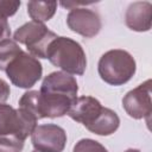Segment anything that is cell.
I'll use <instances>...</instances> for the list:
<instances>
[{
  "label": "cell",
  "mask_w": 152,
  "mask_h": 152,
  "mask_svg": "<svg viewBox=\"0 0 152 152\" xmlns=\"http://www.w3.org/2000/svg\"><path fill=\"white\" fill-rule=\"evenodd\" d=\"M46 58L55 66L69 75H83L87 68V57L83 48L68 37H57L49 46Z\"/></svg>",
  "instance_id": "obj_1"
},
{
  "label": "cell",
  "mask_w": 152,
  "mask_h": 152,
  "mask_svg": "<svg viewBox=\"0 0 152 152\" xmlns=\"http://www.w3.org/2000/svg\"><path fill=\"white\" fill-rule=\"evenodd\" d=\"M137 63L133 56L121 49H113L104 52L97 64V71L102 81L118 87L127 83L135 74Z\"/></svg>",
  "instance_id": "obj_2"
},
{
  "label": "cell",
  "mask_w": 152,
  "mask_h": 152,
  "mask_svg": "<svg viewBox=\"0 0 152 152\" xmlns=\"http://www.w3.org/2000/svg\"><path fill=\"white\" fill-rule=\"evenodd\" d=\"M58 36L50 31L44 24L37 21H28L21 25L13 34V40L26 45L28 53L36 58H46L50 44Z\"/></svg>",
  "instance_id": "obj_3"
},
{
  "label": "cell",
  "mask_w": 152,
  "mask_h": 152,
  "mask_svg": "<svg viewBox=\"0 0 152 152\" xmlns=\"http://www.w3.org/2000/svg\"><path fill=\"white\" fill-rule=\"evenodd\" d=\"M37 126V119L21 108L0 104V137H14L25 140Z\"/></svg>",
  "instance_id": "obj_4"
},
{
  "label": "cell",
  "mask_w": 152,
  "mask_h": 152,
  "mask_svg": "<svg viewBox=\"0 0 152 152\" xmlns=\"http://www.w3.org/2000/svg\"><path fill=\"white\" fill-rule=\"evenodd\" d=\"M6 75L18 88L28 89L42 77L43 66L38 58L28 52L21 51L6 68Z\"/></svg>",
  "instance_id": "obj_5"
},
{
  "label": "cell",
  "mask_w": 152,
  "mask_h": 152,
  "mask_svg": "<svg viewBox=\"0 0 152 152\" xmlns=\"http://www.w3.org/2000/svg\"><path fill=\"white\" fill-rule=\"evenodd\" d=\"M122 107L131 118L137 120L146 119L148 124L152 114L151 80H147L137 88L129 90L122 99Z\"/></svg>",
  "instance_id": "obj_6"
},
{
  "label": "cell",
  "mask_w": 152,
  "mask_h": 152,
  "mask_svg": "<svg viewBox=\"0 0 152 152\" xmlns=\"http://www.w3.org/2000/svg\"><path fill=\"white\" fill-rule=\"evenodd\" d=\"M34 150L40 152H63L66 144L65 131L55 124L36 126L31 134Z\"/></svg>",
  "instance_id": "obj_7"
},
{
  "label": "cell",
  "mask_w": 152,
  "mask_h": 152,
  "mask_svg": "<svg viewBox=\"0 0 152 152\" xmlns=\"http://www.w3.org/2000/svg\"><path fill=\"white\" fill-rule=\"evenodd\" d=\"M66 25L72 32L86 38L95 37L102 27L99 13L86 7L71 8L66 17Z\"/></svg>",
  "instance_id": "obj_8"
},
{
  "label": "cell",
  "mask_w": 152,
  "mask_h": 152,
  "mask_svg": "<svg viewBox=\"0 0 152 152\" xmlns=\"http://www.w3.org/2000/svg\"><path fill=\"white\" fill-rule=\"evenodd\" d=\"M40 91L77 99L78 86L74 76L64 71H53L44 77L40 86Z\"/></svg>",
  "instance_id": "obj_9"
},
{
  "label": "cell",
  "mask_w": 152,
  "mask_h": 152,
  "mask_svg": "<svg viewBox=\"0 0 152 152\" xmlns=\"http://www.w3.org/2000/svg\"><path fill=\"white\" fill-rule=\"evenodd\" d=\"M101 102L93 96H80L71 106L68 115L76 122L89 127L102 110Z\"/></svg>",
  "instance_id": "obj_10"
},
{
  "label": "cell",
  "mask_w": 152,
  "mask_h": 152,
  "mask_svg": "<svg viewBox=\"0 0 152 152\" xmlns=\"http://www.w3.org/2000/svg\"><path fill=\"white\" fill-rule=\"evenodd\" d=\"M152 5L148 1L132 2L125 13V23L128 28L135 32H146L151 28Z\"/></svg>",
  "instance_id": "obj_11"
},
{
  "label": "cell",
  "mask_w": 152,
  "mask_h": 152,
  "mask_svg": "<svg viewBox=\"0 0 152 152\" xmlns=\"http://www.w3.org/2000/svg\"><path fill=\"white\" fill-rule=\"evenodd\" d=\"M119 126H120L119 115L110 108L103 107L99 116L94 120V122L89 127H87V129L94 134L104 137V135H110L114 132H116Z\"/></svg>",
  "instance_id": "obj_12"
},
{
  "label": "cell",
  "mask_w": 152,
  "mask_h": 152,
  "mask_svg": "<svg viewBox=\"0 0 152 152\" xmlns=\"http://www.w3.org/2000/svg\"><path fill=\"white\" fill-rule=\"evenodd\" d=\"M57 10L56 1H28L27 13L33 21L44 24L50 20Z\"/></svg>",
  "instance_id": "obj_13"
},
{
  "label": "cell",
  "mask_w": 152,
  "mask_h": 152,
  "mask_svg": "<svg viewBox=\"0 0 152 152\" xmlns=\"http://www.w3.org/2000/svg\"><path fill=\"white\" fill-rule=\"evenodd\" d=\"M21 51V48L13 39H6L0 42V70L5 71L8 64Z\"/></svg>",
  "instance_id": "obj_14"
},
{
  "label": "cell",
  "mask_w": 152,
  "mask_h": 152,
  "mask_svg": "<svg viewBox=\"0 0 152 152\" xmlns=\"http://www.w3.org/2000/svg\"><path fill=\"white\" fill-rule=\"evenodd\" d=\"M72 152H108V150L99 141L86 138L78 140L75 144Z\"/></svg>",
  "instance_id": "obj_15"
},
{
  "label": "cell",
  "mask_w": 152,
  "mask_h": 152,
  "mask_svg": "<svg viewBox=\"0 0 152 152\" xmlns=\"http://www.w3.org/2000/svg\"><path fill=\"white\" fill-rule=\"evenodd\" d=\"M25 140L14 137H0V152H21Z\"/></svg>",
  "instance_id": "obj_16"
},
{
  "label": "cell",
  "mask_w": 152,
  "mask_h": 152,
  "mask_svg": "<svg viewBox=\"0 0 152 152\" xmlns=\"http://www.w3.org/2000/svg\"><path fill=\"white\" fill-rule=\"evenodd\" d=\"M20 1H10V0H0V17L8 18L17 13L20 7Z\"/></svg>",
  "instance_id": "obj_17"
},
{
  "label": "cell",
  "mask_w": 152,
  "mask_h": 152,
  "mask_svg": "<svg viewBox=\"0 0 152 152\" xmlns=\"http://www.w3.org/2000/svg\"><path fill=\"white\" fill-rule=\"evenodd\" d=\"M10 36H11L10 24L6 18L0 17V42L10 39Z\"/></svg>",
  "instance_id": "obj_18"
},
{
  "label": "cell",
  "mask_w": 152,
  "mask_h": 152,
  "mask_svg": "<svg viewBox=\"0 0 152 152\" xmlns=\"http://www.w3.org/2000/svg\"><path fill=\"white\" fill-rule=\"evenodd\" d=\"M10 94H11V89L8 83L2 78H0V104L7 101V99L10 97Z\"/></svg>",
  "instance_id": "obj_19"
},
{
  "label": "cell",
  "mask_w": 152,
  "mask_h": 152,
  "mask_svg": "<svg viewBox=\"0 0 152 152\" xmlns=\"http://www.w3.org/2000/svg\"><path fill=\"white\" fill-rule=\"evenodd\" d=\"M125 152H141V151H139V150H137V148H128V150H126Z\"/></svg>",
  "instance_id": "obj_20"
},
{
  "label": "cell",
  "mask_w": 152,
  "mask_h": 152,
  "mask_svg": "<svg viewBox=\"0 0 152 152\" xmlns=\"http://www.w3.org/2000/svg\"><path fill=\"white\" fill-rule=\"evenodd\" d=\"M32 152H40V151H37V150H33Z\"/></svg>",
  "instance_id": "obj_21"
}]
</instances>
